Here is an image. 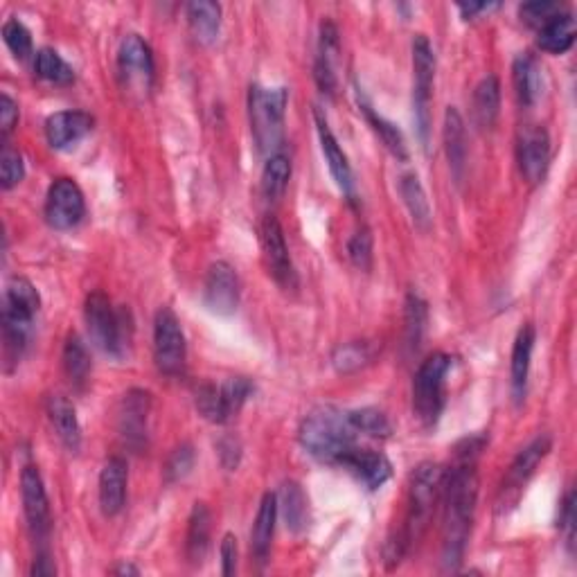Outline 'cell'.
<instances>
[{
  "instance_id": "obj_1",
  "label": "cell",
  "mask_w": 577,
  "mask_h": 577,
  "mask_svg": "<svg viewBox=\"0 0 577 577\" xmlns=\"http://www.w3.org/2000/svg\"><path fill=\"white\" fill-rule=\"evenodd\" d=\"M485 447V436H474L456 447V460L442 485V564L447 571H456L463 562L469 532H472L476 501H478V472L476 458Z\"/></svg>"
},
{
  "instance_id": "obj_2",
  "label": "cell",
  "mask_w": 577,
  "mask_h": 577,
  "mask_svg": "<svg viewBox=\"0 0 577 577\" xmlns=\"http://www.w3.org/2000/svg\"><path fill=\"white\" fill-rule=\"evenodd\" d=\"M447 469L436 463H422L411 476V492H408V514L404 528L397 532L395 539L386 544V562L393 568L402 562L406 550L422 539L424 530L429 528L433 510L442 496Z\"/></svg>"
},
{
  "instance_id": "obj_3",
  "label": "cell",
  "mask_w": 577,
  "mask_h": 577,
  "mask_svg": "<svg viewBox=\"0 0 577 577\" xmlns=\"http://www.w3.org/2000/svg\"><path fill=\"white\" fill-rule=\"evenodd\" d=\"M39 309L41 296L37 287L23 275L10 278L3 298V357L7 372L19 366L23 352L28 348L32 323Z\"/></svg>"
},
{
  "instance_id": "obj_4",
  "label": "cell",
  "mask_w": 577,
  "mask_h": 577,
  "mask_svg": "<svg viewBox=\"0 0 577 577\" xmlns=\"http://www.w3.org/2000/svg\"><path fill=\"white\" fill-rule=\"evenodd\" d=\"M354 426L348 413L334 406H318L300 426V445L309 456L327 465H339L345 451L354 447Z\"/></svg>"
},
{
  "instance_id": "obj_5",
  "label": "cell",
  "mask_w": 577,
  "mask_h": 577,
  "mask_svg": "<svg viewBox=\"0 0 577 577\" xmlns=\"http://www.w3.org/2000/svg\"><path fill=\"white\" fill-rule=\"evenodd\" d=\"M287 88L251 86L248 93V115H251L253 138L264 154H280L284 145V109H287Z\"/></svg>"
},
{
  "instance_id": "obj_6",
  "label": "cell",
  "mask_w": 577,
  "mask_h": 577,
  "mask_svg": "<svg viewBox=\"0 0 577 577\" xmlns=\"http://www.w3.org/2000/svg\"><path fill=\"white\" fill-rule=\"evenodd\" d=\"M127 312L124 309H115L111 298L102 294V291H93L86 298L84 318L91 341L109 357L120 359L124 357L129 339H131V325L127 323Z\"/></svg>"
},
{
  "instance_id": "obj_7",
  "label": "cell",
  "mask_w": 577,
  "mask_h": 577,
  "mask_svg": "<svg viewBox=\"0 0 577 577\" xmlns=\"http://www.w3.org/2000/svg\"><path fill=\"white\" fill-rule=\"evenodd\" d=\"M449 354L436 352L422 361L413 379V411L424 426H433L442 415L447 395V375L451 370Z\"/></svg>"
},
{
  "instance_id": "obj_8",
  "label": "cell",
  "mask_w": 577,
  "mask_h": 577,
  "mask_svg": "<svg viewBox=\"0 0 577 577\" xmlns=\"http://www.w3.org/2000/svg\"><path fill=\"white\" fill-rule=\"evenodd\" d=\"M433 79H436V55L429 39L417 34L413 39V109L420 138L426 145L431 131V97Z\"/></svg>"
},
{
  "instance_id": "obj_9",
  "label": "cell",
  "mask_w": 577,
  "mask_h": 577,
  "mask_svg": "<svg viewBox=\"0 0 577 577\" xmlns=\"http://www.w3.org/2000/svg\"><path fill=\"white\" fill-rule=\"evenodd\" d=\"M118 70L124 91L147 97L154 86V55L147 41L138 34L124 37L118 50Z\"/></svg>"
},
{
  "instance_id": "obj_10",
  "label": "cell",
  "mask_w": 577,
  "mask_h": 577,
  "mask_svg": "<svg viewBox=\"0 0 577 577\" xmlns=\"http://www.w3.org/2000/svg\"><path fill=\"white\" fill-rule=\"evenodd\" d=\"M154 359L158 370L167 377H179L185 370L188 348L181 323L170 307L158 309L154 321Z\"/></svg>"
},
{
  "instance_id": "obj_11",
  "label": "cell",
  "mask_w": 577,
  "mask_h": 577,
  "mask_svg": "<svg viewBox=\"0 0 577 577\" xmlns=\"http://www.w3.org/2000/svg\"><path fill=\"white\" fill-rule=\"evenodd\" d=\"M548 451H550V438L541 436L535 442H530V445L523 449L517 458H514V463L510 465L508 474H505L503 485L499 490V503H496V510H499V514L508 512L519 503L523 487L528 485V481L532 478V474H535V469L539 467L541 460L548 456Z\"/></svg>"
},
{
  "instance_id": "obj_12",
  "label": "cell",
  "mask_w": 577,
  "mask_h": 577,
  "mask_svg": "<svg viewBox=\"0 0 577 577\" xmlns=\"http://www.w3.org/2000/svg\"><path fill=\"white\" fill-rule=\"evenodd\" d=\"M84 194L73 179L61 176L50 185L46 199V219L55 230H70L84 219Z\"/></svg>"
},
{
  "instance_id": "obj_13",
  "label": "cell",
  "mask_w": 577,
  "mask_h": 577,
  "mask_svg": "<svg viewBox=\"0 0 577 577\" xmlns=\"http://www.w3.org/2000/svg\"><path fill=\"white\" fill-rule=\"evenodd\" d=\"M260 239H262L266 266H269V273L273 275L275 282H278L284 289H294L298 284L296 271H294V264H291L287 242H284V230L280 226V221L273 215L264 217L262 228H260Z\"/></svg>"
},
{
  "instance_id": "obj_14",
  "label": "cell",
  "mask_w": 577,
  "mask_h": 577,
  "mask_svg": "<svg viewBox=\"0 0 577 577\" xmlns=\"http://www.w3.org/2000/svg\"><path fill=\"white\" fill-rule=\"evenodd\" d=\"M239 287L237 271L228 262H215L206 273V282H203V300L210 312L219 316H230L237 312L239 307Z\"/></svg>"
},
{
  "instance_id": "obj_15",
  "label": "cell",
  "mask_w": 577,
  "mask_h": 577,
  "mask_svg": "<svg viewBox=\"0 0 577 577\" xmlns=\"http://www.w3.org/2000/svg\"><path fill=\"white\" fill-rule=\"evenodd\" d=\"M152 413V395L142 388H133L122 397L118 411V431L131 449L147 445V420Z\"/></svg>"
},
{
  "instance_id": "obj_16",
  "label": "cell",
  "mask_w": 577,
  "mask_h": 577,
  "mask_svg": "<svg viewBox=\"0 0 577 577\" xmlns=\"http://www.w3.org/2000/svg\"><path fill=\"white\" fill-rule=\"evenodd\" d=\"M21 494H23L25 519H28L32 537L43 541L50 532V505H48L46 485H43L39 469L34 465H28L23 469Z\"/></svg>"
},
{
  "instance_id": "obj_17",
  "label": "cell",
  "mask_w": 577,
  "mask_h": 577,
  "mask_svg": "<svg viewBox=\"0 0 577 577\" xmlns=\"http://www.w3.org/2000/svg\"><path fill=\"white\" fill-rule=\"evenodd\" d=\"M517 158L521 174L528 183H539L546 176L550 163V138L541 127H526L519 133Z\"/></svg>"
},
{
  "instance_id": "obj_18",
  "label": "cell",
  "mask_w": 577,
  "mask_h": 577,
  "mask_svg": "<svg viewBox=\"0 0 577 577\" xmlns=\"http://www.w3.org/2000/svg\"><path fill=\"white\" fill-rule=\"evenodd\" d=\"M339 465H343L348 472L357 476L368 490H377V487L384 485L390 474H393V467H390L384 454L372 449H361L357 445L345 451Z\"/></svg>"
},
{
  "instance_id": "obj_19",
  "label": "cell",
  "mask_w": 577,
  "mask_h": 577,
  "mask_svg": "<svg viewBox=\"0 0 577 577\" xmlns=\"http://www.w3.org/2000/svg\"><path fill=\"white\" fill-rule=\"evenodd\" d=\"M93 129V118L84 111H59L46 120V138L52 149H70Z\"/></svg>"
},
{
  "instance_id": "obj_20",
  "label": "cell",
  "mask_w": 577,
  "mask_h": 577,
  "mask_svg": "<svg viewBox=\"0 0 577 577\" xmlns=\"http://www.w3.org/2000/svg\"><path fill=\"white\" fill-rule=\"evenodd\" d=\"M127 460L113 456L100 472V508L106 517H115L127 501Z\"/></svg>"
},
{
  "instance_id": "obj_21",
  "label": "cell",
  "mask_w": 577,
  "mask_h": 577,
  "mask_svg": "<svg viewBox=\"0 0 577 577\" xmlns=\"http://www.w3.org/2000/svg\"><path fill=\"white\" fill-rule=\"evenodd\" d=\"M314 120H316V131H318V140H321L323 156H325L327 165H330V172L334 176V181L343 190V194L352 197L354 181H352V167H350L348 156H345V152L339 145V140H336V136L330 129V124H327L321 111H314Z\"/></svg>"
},
{
  "instance_id": "obj_22",
  "label": "cell",
  "mask_w": 577,
  "mask_h": 577,
  "mask_svg": "<svg viewBox=\"0 0 577 577\" xmlns=\"http://www.w3.org/2000/svg\"><path fill=\"white\" fill-rule=\"evenodd\" d=\"M46 413L52 429L57 433V438L64 442V447L68 451L77 454L79 447H82V426H79L75 406L70 404L66 397L50 395L46 402Z\"/></svg>"
},
{
  "instance_id": "obj_23",
  "label": "cell",
  "mask_w": 577,
  "mask_h": 577,
  "mask_svg": "<svg viewBox=\"0 0 577 577\" xmlns=\"http://www.w3.org/2000/svg\"><path fill=\"white\" fill-rule=\"evenodd\" d=\"M532 350H535V327L526 323L519 330L517 339H514L512 361H510V379H512V397L514 402L521 404L526 399L528 375H530V361Z\"/></svg>"
},
{
  "instance_id": "obj_24",
  "label": "cell",
  "mask_w": 577,
  "mask_h": 577,
  "mask_svg": "<svg viewBox=\"0 0 577 577\" xmlns=\"http://www.w3.org/2000/svg\"><path fill=\"white\" fill-rule=\"evenodd\" d=\"M275 521H278V496L269 492L262 496L260 510H257L253 532H251V550H253L255 562L260 566H264L266 559H269Z\"/></svg>"
},
{
  "instance_id": "obj_25",
  "label": "cell",
  "mask_w": 577,
  "mask_h": 577,
  "mask_svg": "<svg viewBox=\"0 0 577 577\" xmlns=\"http://www.w3.org/2000/svg\"><path fill=\"white\" fill-rule=\"evenodd\" d=\"M465 120L456 106H449L445 113V129H442V138H445V152L451 167V174L460 183L467 163V138H465Z\"/></svg>"
},
{
  "instance_id": "obj_26",
  "label": "cell",
  "mask_w": 577,
  "mask_h": 577,
  "mask_svg": "<svg viewBox=\"0 0 577 577\" xmlns=\"http://www.w3.org/2000/svg\"><path fill=\"white\" fill-rule=\"evenodd\" d=\"M212 517L206 503H194L188 521V541H185V555L192 566H201L210 548Z\"/></svg>"
},
{
  "instance_id": "obj_27",
  "label": "cell",
  "mask_w": 577,
  "mask_h": 577,
  "mask_svg": "<svg viewBox=\"0 0 577 577\" xmlns=\"http://www.w3.org/2000/svg\"><path fill=\"white\" fill-rule=\"evenodd\" d=\"M575 34V19L568 12H562L557 14L555 19H550L546 25H541L537 46L544 52H550V55H564V52L573 48Z\"/></svg>"
},
{
  "instance_id": "obj_28",
  "label": "cell",
  "mask_w": 577,
  "mask_h": 577,
  "mask_svg": "<svg viewBox=\"0 0 577 577\" xmlns=\"http://www.w3.org/2000/svg\"><path fill=\"white\" fill-rule=\"evenodd\" d=\"M512 82H514V91H517L519 102L523 106H532L539 100L541 68H539V61L532 57L530 52H523V55L514 59Z\"/></svg>"
},
{
  "instance_id": "obj_29",
  "label": "cell",
  "mask_w": 577,
  "mask_h": 577,
  "mask_svg": "<svg viewBox=\"0 0 577 577\" xmlns=\"http://www.w3.org/2000/svg\"><path fill=\"white\" fill-rule=\"evenodd\" d=\"M472 109H474V120L481 129H490L496 122V118H499L501 84L494 75H487L481 79V82H478L474 91Z\"/></svg>"
},
{
  "instance_id": "obj_30",
  "label": "cell",
  "mask_w": 577,
  "mask_h": 577,
  "mask_svg": "<svg viewBox=\"0 0 577 577\" xmlns=\"http://www.w3.org/2000/svg\"><path fill=\"white\" fill-rule=\"evenodd\" d=\"M278 512H282L284 523L291 532H303L309 523V503L298 483H284L278 496Z\"/></svg>"
},
{
  "instance_id": "obj_31",
  "label": "cell",
  "mask_w": 577,
  "mask_h": 577,
  "mask_svg": "<svg viewBox=\"0 0 577 577\" xmlns=\"http://www.w3.org/2000/svg\"><path fill=\"white\" fill-rule=\"evenodd\" d=\"M188 23L194 37L201 43H212L221 28V7L210 0H197L188 5Z\"/></svg>"
},
{
  "instance_id": "obj_32",
  "label": "cell",
  "mask_w": 577,
  "mask_h": 577,
  "mask_svg": "<svg viewBox=\"0 0 577 577\" xmlns=\"http://www.w3.org/2000/svg\"><path fill=\"white\" fill-rule=\"evenodd\" d=\"M399 192H402L406 208L411 212L413 224L420 230H429L433 221L431 206L429 199H426L420 179H417V174H404L402 179H399Z\"/></svg>"
},
{
  "instance_id": "obj_33",
  "label": "cell",
  "mask_w": 577,
  "mask_h": 577,
  "mask_svg": "<svg viewBox=\"0 0 577 577\" xmlns=\"http://www.w3.org/2000/svg\"><path fill=\"white\" fill-rule=\"evenodd\" d=\"M64 370L73 388L82 390L91 375V354L77 334H70L64 345Z\"/></svg>"
},
{
  "instance_id": "obj_34",
  "label": "cell",
  "mask_w": 577,
  "mask_h": 577,
  "mask_svg": "<svg viewBox=\"0 0 577 577\" xmlns=\"http://www.w3.org/2000/svg\"><path fill=\"white\" fill-rule=\"evenodd\" d=\"M359 106H361L363 115H366V120L372 124V129L377 131V136L384 140V145H386L388 152L393 154L395 158H399V161H406L408 152H406V142H404L402 131H399L393 122H388L386 118H381V115L375 109H372L370 102L361 93H359Z\"/></svg>"
},
{
  "instance_id": "obj_35",
  "label": "cell",
  "mask_w": 577,
  "mask_h": 577,
  "mask_svg": "<svg viewBox=\"0 0 577 577\" xmlns=\"http://www.w3.org/2000/svg\"><path fill=\"white\" fill-rule=\"evenodd\" d=\"M291 179V161L284 154H273L264 165L262 192L269 201H278Z\"/></svg>"
},
{
  "instance_id": "obj_36",
  "label": "cell",
  "mask_w": 577,
  "mask_h": 577,
  "mask_svg": "<svg viewBox=\"0 0 577 577\" xmlns=\"http://www.w3.org/2000/svg\"><path fill=\"white\" fill-rule=\"evenodd\" d=\"M34 70L41 79L50 84L66 86L75 79V70L66 64V59L52 48H41L34 57Z\"/></svg>"
},
{
  "instance_id": "obj_37",
  "label": "cell",
  "mask_w": 577,
  "mask_h": 577,
  "mask_svg": "<svg viewBox=\"0 0 577 577\" xmlns=\"http://www.w3.org/2000/svg\"><path fill=\"white\" fill-rule=\"evenodd\" d=\"M370 359H372V350H370V345L363 341L341 343L339 348H334L332 352V366L336 368V372H341V375H352V372L368 366Z\"/></svg>"
},
{
  "instance_id": "obj_38",
  "label": "cell",
  "mask_w": 577,
  "mask_h": 577,
  "mask_svg": "<svg viewBox=\"0 0 577 577\" xmlns=\"http://www.w3.org/2000/svg\"><path fill=\"white\" fill-rule=\"evenodd\" d=\"M404 321H406V345L411 350H417L424 339L426 323H429V309H426V303L420 296L411 294L406 298Z\"/></svg>"
},
{
  "instance_id": "obj_39",
  "label": "cell",
  "mask_w": 577,
  "mask_h": 577,
  "mask_svg": "<svg viewBox=\"0 0 577 577\" xmlns=\"http://www.w3.org/2000/svg\"><path fill=\"white\" fill-rule=\"evenodd\" d=\"M350 424L354 426V431L357 433H366V436L372 438H388L390 431H393V426H390L388 417L384 411H379V408H357V411H350Z\"/></svg>"
},
{
  "instance_id": "obj_40",
  "label": "cell",
  "mask_w": 577,
  "mask_h": 577,
  "mask_svg": "<svg viewBox=\"0 0 577 577\" xmlns=\"http://www.w3.org/2000/svg\"><path fill=\"white\" fill-rule=\"evenodd\" d=\"M197 408L208 422H215V424L228 422L224 399H221V388L215 384H201L197 388Z\"/></svg>"
},
{
  "instance_id": "obj_41",
  "label": "cell",
  "mask_w": 577,
  "mask_h": 577,
  "mask_svg": "<svg viewBox=\"0 0 577 577\" xmlns=\"http://www.w3.org/2000/svg\"><path fill=\"white\" fill-rule=\"evenodd\" d=\"M219 388H221V399H224L228 420H233V417L242 411L246 399L251 397L253 384L246 377H233V379H228L226 384H221Z\"/></svg>"
},
{
  "instance_id": "obj_42",
  "label": "cell",
  "mask_w": 577,
  "mask_h": 577,
  "mask_svg": "<svg viewBox=\"0 0 577 577\" xmlns=\"http://www.w3.org/2000/svg\"><path fill=\"white\" fill-rule=\"evenodd\" d=\"M3 41L12 50L16 59H30L32 55V34L19 19H10L3 25Z\"/></svg>"
},
{
  "instance_id": "obj_43",
  "label": "cell",
  "mask_w": 577,
  "mask_h": 577,
  "mask_svg": "<svg viewBox=\"0 0 577 577\" xmlns=\"http://www.w3.org/2000/svg\"><path fill=\"white\" fill-rule=\"evenodd\" d=\"M23 176H25L23 156L10 145H5L3 154H0V183H3V190H12L14 185H19L23 181Z\"/></svg>"
},
{
  "instance_id": "obj_44",
  "label": "cell",
  "mask_w": 577,
  "mask_h": 577,
  "mask_svg": "<svg viewBox=\"0 0 577 577\" xmlns=\"http://www.w3.org/2000/svg\"><path fill=\"white\" fill-rule=\"evenodd\" d=\"M194 449L192 445H181V447H176L170 458H167V465H165V478H167V483H179L183 481L185 476H188L192 472V467H194Z\"/></svg>"
},
{
  "instance_id": "obj_45",
  "label": "cell",
  "mask_w": 577,
  "mask_h": 577,
  "mask_svg": "<svg viewBox=\"0 0 577 577\" xmlns=\"http://www.w3.org/2000/svg\"><path fill=\"white\" fill-rule=\"evenodd\" d=\"M564 7L559 3H548V0H535V3H526L519 7L521 19L526 21L532 28H541L550 19H555L557 14H562Z\"/></svg>"
},
{
  "instance_id": "obj_46",
  "label": "cell",
  "mask_w": 577,
  "mask_h": 577,
  "mask_svg": "<svg viewBox=\"0 0 577 577\" xmlns=\"http://www.w3.org/2000/svg\"><path fill=\"white\" fill-rule=\"evenodd\" d=\"M348 253H350L352 264L357 266V269L370 271V266H372V235L368 233L366 228L359 230V233H354V237L350 239V244H348Z\"/></svg>"
},
{
  "instance_id": "obj_47",
  "label": "cell",
  "mask_w": 577,
  "mask_h": 577,
  "mask_svg": "<svg viewBox=\"0 0 577 577\" xmlns=\"http://www.w3.org/2000/svg\"><path fill=\"white\" fill-rule=\"evenodd\" d=\"M559 528L564 530L566 544L573 550L575 546V492L571 490L566 494V499L562 503V514H559Z\"/></svg>"
},
{
  "instance_id": "obj_48",
  "label": "cell",
  "mask_w": 577,
  "mask_h": 577,
  "mask_svg": "<svg viewBox=\"0 0 577 577\" xmlns=\"http://www.w3.org/2000/svg\"><path fill=\"white\" fill-rule=\"evenodd\" d=\"M16 122H19V104H16L10 95H0V129H3V138L10 136Z\"/></svg>"
},
{
  "instance_id": "obj_49",
  "label": "cell",
  "mask_w": 577,
  "mask_h": 577,
  "mask_svg": "<svg viewBox=\"0 0 577 577\" xmlns=\"http://www.w3.org/2000/svg\"><path fill=\"white\" fill-rule=\"evenodd\" d=\"M314 77H316L318 88H321L323 93L334 95V91H336V75H334V66H332L330 59L318 57L316 68H314Z\"/></svg>"
},
{
  "instance_id": "obj_50",
  "label": "cell",
  "mask_w": 577,
  "mask_h": 577,
  "mask_svg": "<svg viewBox=\"0 0 577 577\" xmlns=\"http://www.w3.org/2000/svg\"><path fill=\"white\" fill-rule=\"evenodd\" d=\"M237 568V539L235 535H224V541H221V573L226 577L233 575Z\"/></svg>"
},
{
  "instance_id": "obj_51",
  "label": "cell",
  "mask_w": 577,
  "mask_h": 577,
  "mask_svg": "<svg viewBox=\"0 0 577 577\" xmlns=\"http://www.w3.org/2000/svg\"><path fill=\"white\" fill-rule=\"evenodd\" d=\"M219 458L221 465L226 469H235L239 465V458H242V447L235 438H224L219 442Z\"/></svg>"
},
{
  "instance_id": "obj_52",
  "label": "cell",
  "mask_w": 577,
  "mask_h": 577,
  "mask_svg": "<svg viewBox=\"0 0 577 577\" xmlns=\"http://www.w3.org/2000/svg\"><path fill=\"white\" fill-rule=\"evenodd\" d=\"M496 7H499L496 3H463V5H458V10L463 12L465 19H474V16L492 12L496 10Z\"/></svg>"
},
{
  "instance_id": "obj_53",
  "label": "cell",
  "mask_w": 577,
  "mask_h": 577,
  "mask_svg": "<svg viewBox=\"0 0 577 577\" xmlns=\"http://www.w3.org/2000/svg\"><path fill=\"white\" fill-rule=\"evenodd\" d=\"M32 575H55L57 573V568L55 564H50V557L48 555H41L37 562H34L32 566Z\"/></svg>"
},
{
  "instance_id": "obj_54",
  "label": "cell",
  "mask_w": 577,
  "mask_h": 577,
  "mask_svg": "<svg viewBox=\"0 0 577 577\" xmlns=\"http://www.w3.org/2000/svg\"><path fill=\"white\" fill-rule=\"evenodd\" d=\"M113 573L115 575H140L138 568L131 566V564H120L118 568H113Z\"/></svg>"
}]
</instances>
